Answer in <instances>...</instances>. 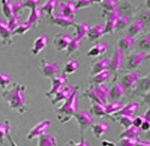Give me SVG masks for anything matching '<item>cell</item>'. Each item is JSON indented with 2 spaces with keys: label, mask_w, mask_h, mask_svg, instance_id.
Listing matches in <instances>:
<instances>
[{
  "label": "cell",
  "mask_w": 150,
  "mask_h": 146,
  "mask_svg": "<svg viewBox=\"0 0 150 146\" xmlns=\"http://www.w3.org/2000/svg\"><path fill=\"white\" fill-rule=\"evenodd\" d=\"M26 85L19 82H14L12 86L4 90L1 96L9 105V108L18 113L24 114L28 111L25 92Z\"/></svg>",
  "instance_id": "1"
},
{
  "label": "cell",
  "mask_w": 150,
  "mask_h": 146,
  "mask_svg": "<svg viewBox=\"0 0 150 146\" xmlns=\"http://www.w3.org/2000/svg\"><path fill=\"white\" fill-rule=\"evenodd\" d=\"M80 86L78 85L71 96L66 100L61 107L56 109V118L62 124H67L73 119L78 112V94Z\"/></svg>",
  "instance_id": "2"
},
{
  "label": "cell",
  "mask_w": 150,
  "mask_h": 146,
  "mask_svg": "<svg viewBox=\"0 0 150 146\" xmlns=\"http://www.w3.org/2000/svg\"><path fill=\"white\" fill-rule=\"evenodd\" d=\"M73 118L78 124L81 137L84 136L85 130H88L89 127H91V126L95 122L94 118L90 114L89 111L86 110L78 111Z\"/></svg>",
  "instance_id": "3"
},
{
  "label": "cell",
  "mask_w": 150,
  "mask_h": 146,
  "mask_svg": "<svg viewBox=\"0 0 150 146\" xmlns=\"http://www.w3.org/2000/svg\"><path fill=\"white\" fill-rule=\"evenodd\" d=\"M102 16L105 17L106 22L104 23L105 26V32L107 34L112 35L117 31V26L118 20L122 16V13L117 9H115L113 11L108 12H102Z\"/></svg>",
  "instance_id": "4"
},
{
  "label": "cell",
  "mask_w": 150,
  "mask_h": 146,
  "mask_svg": "<svg viewBox=\"0 0 150 146\" xmlns=\"http://www.w3.org/2000/svg\"><path fill=\"white\" fill-rule=\"evenodd\" d=\"M40 72L42 77L47 79H53L59 75V64L57 62H49L45 58L42 57L40 66Z\"/></svg>",
  "instance_id": "5"
},
{
  "label": "cell",
  "mask_w": 150,
  "mask_h": 146,
  "mask_svg": "<svg viewBox=\"0 0 150 146\" xmlns=\"http://www.w3.org/2000/svg\"><path fill=\"white\" fill-rule=\"evenodd\" d=\"M68 81V78L67 77V75L64 73L59 74L57 77H53V79H51V88L45 93V95L50 99L57 94L61 89H62L67 85Z\"/></svg>",
  "instance_id": "6"
},
{
  "label": "cell",
  "mask_w": 150,
  "mask_h": 146,
  "mask_svg": "<svg viewBox=\"0 0 150 146\" xmlns=\"http://www.w3.org/2000/svg\"><path fill=\"white\" fill-rule=\"evenodd\" d=\"M52 126V122L49 119H45L39 122L35 126L30 129L27 134L26 138L28 140H33L35 139L40 137L41 135H44L47 133L50 126Z\"/></svg>",
  "instance_id": "7"
},
{
  "label": "cell",
  "mask_w": 150,
  "mask_h": 146,
  "mask_svg": "<svg viewBox=\"0 0 150 146\" xmlns=\"http://www.w3.org/2000/svg\"><path fill=\"white\" fill-rule=\"evenodd\" d=\"M72 39L73 37L70 35L69 34H65V33L57 34L53 37V44L57 51L63 52L67 50Z\"/></svg>",
  "instance_id": "8"
},
{
  "label": "cell",
  "mask_w": 150,
  "mask_h": 146,
  "mask_svg": "<svg viewBox=\"0 0 150 146\" xmlns=\"http://www.w3.org/2000/svg\"><path fill=\"white\" fill-rule=\"evenodd\" d=\"M78 85H66L62 89H61L57 94H56L52 99H51V103L53 105H56L59 103H64L66 100H67L71 94L74 93Z\"/></svg>",
  "instance_id": "9"
},
{
  "label": "cell",
  "mask_w": 150,
  "mask_h": 146,
  "mask_svg": "<svg viewBox=\"0 0 150 146\" xmlns=\"http://www.w3.org/2000/svg\"><path fill=\"white\" fill-rule=\"evenodd\" d=\"M149 57L145 52H136L130 55L127 62V67L130 70H134L139 68L142 65L146 59Z\"/></svg>",
  "instance_id": "10"
},
{
  "label": "cell",
  "mask_w": 150,
  "mask_h": 146,
  "mask_svg": "<svg viewBox=\"0 0 150 146\" xmlns=\"http://www.w3.org/2000/svg\"><path fill=\"white\" fill-rule=\"evenodd\" d=\"M0 35L2 45H10L12 44V30L8 27V21L3 18H0Z\"/></svg>",
  "instance_id": "11"
},
{
  "label": "cell",
  "mask_w": 150,
  "mask_h": 146,
  "mask_svg": "<svg viewBox=\"0 0 150 146\" xmlns=\"http://www.w3.org/2000/svg\"><path fill=\"white\" fill-rule=\"evenodd\" d=\"M105 35L106 32L104 23H99V24L93 25V26H91L86 37L90 42H95V41L100 40Z\"/></svg>",
  "instance_id": "12"
},
{
  "label": "cell",
  "mask_w": 150,
  "mask_h": 146,
  "mask_svg": "<svg viewBox=\"0 0 150 146\" xmlns=\"http://www.w3.org/2000/svg\"><path fill=\"white\" fill-rule=\"evenodd\" d=\"M125 61V53L121 49H117L114 52L112 60H110L109 70L112 72L121 70Z\"/></svg>",
  "instance_id": "13"
},
{
  "label": "cell",
  "mask_w": 150,
  "mask_h": 146,
  "mask_svg": "<svg viewBox=\"0 0 150 146\" xmlns=\"http://www.w3.org/2000/svg\"><path fill=\"white\" fill-rule=\"evenodd\" d=\"M140 77H141V75L139 72H131L125 74L122 77L120 82L126 87V89H134Z\"/></svg>",
  "instance_id": "14"
},
{
  "label": "cell",
  "mask_w": 150,
  "mask_h": 146,
  "mask_svg": "<svg viewBox=\"0 0 150 146\" xmlns=\"http://www.w3.org/2000/svg\"><path fill=\"white\" fill-rule=\"evenodd\" d=\"M50 20L53 25L63 29L68 28L69 26H73L74 23L76 22L74 18H71L64 15H62L61 13L53 15L52 17H50Z\"/></svg>",
  "instance_id": "15"
},
{
  "label": "cell",
  "mask_w": 150,
  "mask_h": 146,
  "mask_svg": "<svg viewBox=\"0 0 150 146\" xmlns=\"http://www.w3.org/2000/svg\"><path fill=\"white\" fill-rule=\"evenodd\" d=\"M72 26L75 27V30H74L72 37L76 39V40L82 41L84 40V38L87 35L89 29L91 27V25L88 22H82V23L75 22Z\"/></svg>",
  "instance_id": "16"
},
{
  "label": "cell",
  "mask_w": 150,
  "mask_h": 146,
  "mask_svg": "<svg viewBox=\"0 0 150 146\" xmlns=\"http://www.w3.org/2000/svg\"><path fill=\"white\" fill-rule=\"evenodd\" d=\"M139 108V103L136 101H131L127 103L126 104H124L123 108L118 112L117 113L115 114L112 117H117V116H129L134 118L135 113H137ZM112 118V117H110Z\"/></svg>",
  "instance_id": "17"
},
{
  "label": "cell",
  "mask_w": 150,
  "mask_h": 146,
  "mask_svg": "<svg viewBox=\"0 0 150 146\" xmlns=\"http://www.w3.org/2000/svg\"><path fill=\"white\" fill-rule=\"evenodd\" d=\"M60 12L62 15L68 16L71 18H76L78 9L76 8V2L74 1H67L62 2L60 4Z\"/></svg>",
  "instance_id": "18"
},
{
  "label": "cell",
  "mask_w": 150,
  "mask_h": 146,
  "mask_svg": "<svg viewBox=\"0 0 150 146\" xmlns=\"http://www.w3.org/2000/svg\"><path fill=\"white\" fill-rule=\"evenodd\" d=\"M48 36L43 35H40L38 36L34 40L32 47L30 49V53H32L34 56H37L46 48V46L48 45Z\"/></svg>",
  "instance_id": "19"
},
{
  "label": "cell",
  "mask_w": 150,
  "mask_h": 146,
  "mask_svg": "<svg viewBox=\"0 0 150 146\" xmlns=\"http://www.w3.org/2000/svg\"><path fill=\"white\" fill-rule=\"evenodd\" d=\"M109 49V45L108 43H98L92 46L87 52V56L89 57H98L105 54Z\"/></svg>",
  "instance_id": "20"
},
{
  "label": "cell",
  "mask_w": 150,
  "mask_h": 146,
  "mask_svg": "<svg viewBox=\"0 0 150 146\" xmlns=\"http://www.w3.org/2000/svg\"><path fill=\"white\" fill-rule=\"evenodd\" d=\"M127 89L119 81L112 85L110 89V101H117L126 95Z\"/></svg>",
  "instance_id": "21"
},
{
  "label": "cell",
  "mask_w": 150,
  "mask_h": 146,
  "mask_svg": "<svg viewBox=\"0 0 150 146\" xmlns=\"http://www.w3.org/2000/svg\"><path fill=\"white\" fill-rule=\"evenodd\" d=\"M92 134L95 138H101L103 135H105L110 129V124L108 122H94L91 126Z\"/></svg>",
  "instance_id": "22"
},
{
  "label": "cell",
  "mask_w": 150,
  "mask_h": 146,
  "mask_svg": "<svg viewBox=\"0 0 150 146\" xmlns=\"http://www.w3.org/2000/svg\"><path fill=\"white\" fill-rule=\"evenodd\" d=\"M110 60L108 58H102L96 62H94L90 70V76L93 77L98 73L109 70Z\"/></svg>",
  "instance_id": "23"
},
{
  "label": "cell",
  "mask_w": 150,
  "mask_h": 146,
  "mask_svg": "<svg viewBox=\"0 0 150 146\" xmlns=\"http://www.w3.org/2000/svg\"><path fill=\"white\" fill-rule=\"evenodd\" d=\"M113 77V72H111L110 70H107L103 72H100L91 77V80L89 84L91 85H102V84H105L106 82L109 81Z\"/></svg>",
  "instance_id": "24"
},
{
  "label": "cell",
  "mask_w": 150,
  "mask_h": 146,
  "mask_svg": "<svg viewBox=\"0 0 150 146\" xmlns=\"http://www.w3.org/2000/svg\"><path fill=\"white\" fill-rule=\"evenodd\" d=\"M43 16V12L41 11L40 8H35L30 9V12L29 14L27 19L25 20V23L30 25L33 27H36L37 26H39L41 18Z\"/></svg>",
  "instance_id": "25"
},
{
  "label": "cell",
  "mask_w": 150,
  "mask_h": 146,
  "mask_svg": "<svg viewBox=\"0 0 150 146\" xmlns=\"http://www.w3.org/2000/svg\"><path fill=\"white\" fill-rule=\"evenodd\" d=\"M145 29V23H144L141 20L136 21L130 25V26L128 27V35L129 36L133 37L135 39V37L139 35Z\"/></svg>",
  "instance_id": "26"
},
{
  "label": "cell",
  "mask_w": 150,
  "mask_h": 146,
  "mask_svg": "<svg viewBox=\"0 0 150 146\" xmlns=\"http://www.w3.org/2000/svg\"><path fill=\"white\" fill-rule=\"evenodd\" d=\"M136 93L138 94H147L149 93V75L140 77L136 85Z\"/></svg>",
  "instance_id": "27"
},
{
  "label": "cell",
  "mask_w": 150,
  "mask_h": 146,
  "mask_svg": "<svg viewBox=\"0 0 150 146\" xmlns=\"http://www.w3.org/2000/svg\"><path fill=\"white\" fill-rule=\"evenodd\" d=\"M134 45H135V39L129 35H126L118 40L117 49H121L125 53V51H128L129 49L133 48Z\"/></svg>",
  "instance_id": "28"
},
{
  "label": "cell",
  "mask_w": 150,
  "mask_h": 146,
  "mask_svg": "<svg viewBox=\"0 0 150 146\" xmlns=\"http://www.w3.org/2000/svg\"><path fill=\"white\" fill-rule=\"evenodd\" d=\"M142 133V130L139 127H135L131 126L127 129L123 130L120 134V139L122 138H133L140 140V135Z\"/></svg>",
  "instance_id": "29"
},
{
  "label": "cell",
  "mask_w": 150,
  "mask_h": 146,
  "mask_svg": "<svg viewBox=\"0 0 150 146\" xmlns=\"http://www.w3.org/2000/svg\"><path fill=\"white\" fill-rule=\"evenodd\" d=\"M1 6H2V13L5 16L6 21L10 20L12 16H14L13 11V1L11 0H2Z\"/></svg>",
  "instance_id": "30"
},
{
  "label": "cell",
  "mask_w": 150,
  "mask_h": 146,
  "mask_svg": "<svg viewBox=\"0 0 150 146\" xmlns=\"http://www.w3.org/2000/svg\"><path fill=\"white\" fill-rule=\"evenodd\" d=\"M89 112L92 116L94 115L95 117H98V118H104L107 116L105 105L93 101H90V108H89Z\"/></svg>",
  "instance_id": "31"
},
{
  "label": "cell",
  "mask_w": 150,
  "mask_h": 146,
  "mask_svg": "<svg viewBox=\"0 0 150 146\" xmlns=\"http://www.w3.org/2000/svg\"><path fill=\"white\" fill-rule=\"evenodd\" d=\"M95 86V89L99 94V97L101 99L103 103L105 105L110 101V88L105 84L102 85H93Z\"/></svg>",
  "instance_id": "32"
},
{
  "label": "cell",
  "mask_w": 150,
  "mask_h": 146,
  "mask_svg": "<svg viewBox=\"0 0 150 146\" xmlns=\"http://www.w3.org/2000/svg\"><path fill=\"white\" fill-rule=\"evenodd\" d=\"M124 104L122 102L112 101L105 104L106 115L108 117H112L115 114H117L123 108Z\"/></svg>",
  "instance_id": "33"
},
{
  "label": "cell",
  "mask_w": 150,
  "mask_h": 146,
  "mask_svg": "<svg viewBox=\"0 0 150 146\" xmlns=\"http://www.w3.org/2000/svg\"><path fill=\"white\" fill-rule=\"evenodd\" d=\"M37 146H57V139L53 135L46 133L38 138Z\"/></svg>",
  "instance_id": "34"
},
{
  "label": "cell",
  "mask_w": 150,
  "mask_h": 146,
  "mask_svg": "<svg viewBox=\"0 0 150 146\" xmlns=\"http://www.w3.org/2000/svg\"><path fill=\"white\" fill-rule=\"evenodd\" d=\"M98 4L101 7L103 12H108L117 9L119 1L117 0H103L99 1Z\"/></svg>",
  "instance_id": "35"
},
{
  "label": "cell",
  "mask_w": 150,
  "mask_h": 146,
  "mask_svg": "<svg viewBox=\"0 0 150 146\" xmlns=\"http://www.w3.org/2000/svg\"><path fill=\"white\" fill-rule=\"evenodd\" d=\"M58 1L57 0H48L46 1V3L45 4L42 5L41 7V11L45 13L48 14V16H49V17H52V16L54 15L53 12L55 11V9L57 8V4H58Z\"/></svg>",
  "instance_id": "36"
},
{
  "label": "cell",
  "mask_w": 150,
  "mask_h": 146,
  "mask_svg": "<svg viewBox=\"0 0 150 146\" xmlns=\"http://www.w3.org/2000/svg\"><path fill=\"white\" fill-rule=\"evenodd\" d=\"M12 125L9 122V120H5L4 122L0 123V144H4L5 139L8 137V135L11 132Z\"/></svg>",
  "instance_id": "37"
},
{
  "label": "cell",
  "mask_w": 150,
  "mask_h": 146,
  "mask_svg": "<svg viewBox=\"0 0 150 146\" xmlns=\"http://www.w3.org/2000/svg\"><path fill=\"white\" fill-rule=\"evenodd\" d=\"M112 119L114 122H117L123 129H127L131 126H133V118L129 116H117V117H112Z\"/></svg>",
  "instance_id": "38"
},
{
  "label": "cell",
  "mask_w": 150,
  "mask_h": 146,
  "mask_svg": "<svg viewBox=\"0 0 150 146\" xmlns=\"http://www.w3.org/2000/svg\"><path fill=\"white\" fill-rule=\"evenodd\" d=\"M80 67V63L76 59H71L67 62L64 68V74L66 75H71L76 72L77 70Z\"/></svg>",
  "instance_id": "39"
},
{
  "label": "cell",
  "mask_w": 150,
  "mask_h": 146,
  "mask_svg": "<svg viewBox=\"0 0 150 146\" xmlns=\"http://www.w3.org/2000/svg\"><path fill=\"white\" fill-rule=\"evenodd\" d=\"M81 40H76L73 38L71 42L70 43L69 46L67 47V49L66 50V57H69L70 56H71L73 53H76L77 51L79 50L80 47H81Z\"/></svg>",
  "instance_id": "40"
},
{
  "label": "cell",
  "mask_w": 150,
  "mask_h": 146,
  "mask_svg": "<svg viewBox=\"0 0 150 146\" xmlns=\"http://www.w3.org/2000/svg\"><path fill=\"white\" fill-rule=\"evenodd\" d=\"M32 28V26L30 25L27 24L25 22H23V23H21L17 27H16L13 31H12V34H13V36L14 35H25L27 32H29L30 30Z\"/></svg>",
  "instance_id": "41"
},
{
  "label": "cell",
  "mask_w": 150,
  "mask_h": 146,
  "mask_svg": "<svg viewBox=\"0 0 150 146\" xmlns=\"http://www.w3.org/2000/svg\"><path fill=\"white\" fill-rule=\"evenodd\" d=\"M12 81V77L8 73H0V88L5 90L11 85Z\"/></svg>",
  "instance_id": "42"
},
{
  "label": "cell",
  "mask_w": 150,
  "mask_h": 146,
  "mask_svg": "<svg viewBox=\"0 0 150 146\" xmlns=\"http://www.w3.org/2000/svg\"><path fill=\"white\" fill-rule=\"evenodd\" d=\"M131 24V19L130 16H122L119 18L117 23V30H122L124 29L128 28Z\"/></svg>",
  "instance_id": "43"
},
{
  "label": "cell",
  "mask_w": 150,
  "mask_h": 146,
  "mask_svg": "<svg viewBox=\"0 0 150 146\" xmlns=\"http://www.w3.org/2000/svg\"><path fill=\"white\" fill-rule=\"evenodd\" d=\"M139 49H141L143 50L142 52H144V51H149L150 48V35L149 34V35H146L144 36L143 37L142 39L139 40Z\"/></svg>",
  "instance_id": "44"
},
{
  "label": "cell",
  "mask_w": 150,
  "mask_h": 146,
  "mask_svg": "<svg viewBox=\"0 0 150 146\" xmlns=\"http://www.w3.org/2000/svg\"><path fill=\"white\" fill-rule=\"evenodd\" d=\"M7 21H8V27L13 31L21 24V17L19 14H14V16H12L10 20Z\"/></svg>",
  "instance_id": "45"
},
{
  "label": "cell",
  "mask_w": 150,
  "mask_h": 146,
  "mask_svg": "<svg viewBox=\"0 0 150 146\" xmlns=\"http://www.w3.org/2000/svg\"><path fill=\"white\" fill-rule=\"evenodd\" d=\"M139 140L137 139L133 138H122L120 139L119 142L117 143L118 146H135Z\"/></svg>",
  "instance_id": "46"
},
{
  "label": "cell",
  "mask_w": 150,
  "mask_h": 146,
  "mask_svg": "<svg viewBox=\"0 0 150 146\" xmlns=\"http://www.w3.org/2000/svg\"><path fill=\"white\" fill-rule=\"evenodd\" d=\"M95 4H96L95 1H93V0H79V1L76 2V8L78 9V11L80 9H85V8L91 7Z\"/></svg>",
  "instance_id": "47"
},
{
  "label": "cell",
  "mask_w": 150,
  "mask_h": 146,
  "mask_svg": "<svg viewBox=\"0 0 150 146\" xmlns=\"http://www.w3.org/2000/svg\"><path fill=\"white\" fill-rule=\"evenodd\" d=\"M65 146H90V145L88 141L85 140V136H82L79 142L75 141L74 140H69V141L67 143Z\"/></svg>",
  "instance_id": "48"
},
{
  "label": "cell",
  "mask_w": 150,
  "mask_h": 146,
  "mask_svg": "<svg viewBox=\"0 0 150 146\" xmlns=\"http://www.w3.org/2000/svg\"><path fill=\"white\" fill-rule=\"evenodd\" d=\"M24 8H25L24 1H13V11L15 14H19L24 10Z\"/></svg>",
  "instance_id": "49"
},
{
  "label": "cell",
  "mask_w": 150,
  "mask_h": 146,
  "mask_svg": "<svg viewBox=\"0 0 150 146\" xmlns=\"http://www.w3.org/2000/svg\"><path fill=\"white\" fill-rule=\"evenodd\" d=\"M40 3L41 2L40 0H26V1H24L25 8H28L30 9L38 8Z\"/></svg>",
  "instance_id": "50"
},
{
  "label": "cell",
  "mask_w": 150,
  "mask_h": 146,
  "mask_svg": "<svg viewBox=\"0 0 150 146\" xmlns=\"http://www.w3.org/2000/svg\"><path fill=\"white\" fill-rule=\"evenodd\" d=\"M145 121H147V120L144 116H137V117L133 118V126L140 128V126H142V124Z\"/></svg>",
  "instance_id": "51"
},
{
  "label": "cell",
  "mask_w": 150,
  "mask_h": 146,
  "mask_svg": "<svg viewBox=\"0 0 150 146\" xmlns=\"http://www.w3.org/2000/svg\"><path fill=\"white\" fill-rule=\"evenodd\" d=\"M150 128V121H145V122H144L142 124V126H140V129L141 130H144V131H148V130H149Z\"/></svg>",
  "instance_id": "52"
},
{
  "label": "cell",
  "mask_w": 150,
  "mask_h": 146,
  "mask_svg": "<svg viewBox=\"0 0 150 146\" xmlns=\"http://www.w3.org/2000/svg\"><path fill=\"white\" fill-rule=\"evenodd\" d=\"M8 142H9V145H10V146H19L18 145H16V142L14 141V140H13V138H12V135L9 134L8 135Z\"/></svg>",
  "instance_id": "53"
},
{
  "label": "cell",
  "mask_w": 150,
  "mask_h": 146,
  "mask_svg": "<svg viewBox=\"0 0 150 146\" xmlns=\"http://www.w3.org/2000/svg\"><path fill=\"white\" fill-rule=\"evenodd\" d=\"M135 146H150L149 141H142L141 140H139Z\"/></svg>",
  "instance_id": "54"
},
{
  "label": "cell",
  "mask_w": 150,
  "mask_h": 146,
  "mask_svg": "<svg viewBox=\"0 0 150 146\" xmlns=\"http://www.w3.org/2000/svg\"><path fill=\"white\" fill-rule=\"evenodd\" d=\"M149 113H150V109L149 108H148V109L146 110V112L144 113V114L143 115L144 118H145V119H146L147 121H150V118H149Z\"/></svg>",
  "instance_id": "55"
},
{
  "label": "cell",
  "mask_w": 150,
  "mask_h": 146,
  "mask_svg": "<svg viewBox=\"0 0 150 146\" xmlns=\"http://www.w3.org/2000/svg\"><path fill=\"white\" fill-rule=\"evenodd\" d=\"M112 146H118V145H115V144H113V145H112Z\"/></svg>",
  "instance_id": "56"
},
{
  "label": "cell",
  "mask_w": 150,
  "mask_h": 146,
  "mask_svg": "<svg viewBox=\"0 0 150 146\" xmlns=\"http://www.w3.org/2000/svg\"><path fill=\"white\" fill-rule=\"evenodd\" d=\"M0 40H1V35H0Z\"/></svg>",
  "instance_id": "57"
}]
</instances>
